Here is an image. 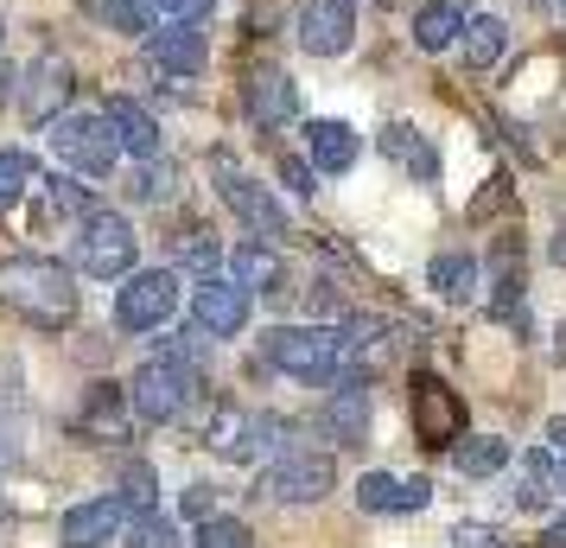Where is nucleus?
<instances>
[{
  "label": "nucleus",
  "mask_w": 566,
  "mask_h": 548,
  "mask_svg": "<svg viewBox=\"0 0 566 548\" xmlns=\"http://www.w3.org/2000/svg\"><path fill=\"white\" fill-rule=\"evenodd\" d=\"M242 108H249L255 128L274 134L300 115V83L286 77L281 64H249V77H242Z\"/></svg>",
  "instance_id": "11"
},
{
  "label": "nucleus",
  "mask_w": 566,
  "mask_h": 548,
  "mask_svg": "<svg viewBox=\"0 0 566 548\" xmlns=\"http://www.w3.org/2000/svg\"><path fill=\"white\" fill-rule=\"evenodd\" d=\"M172 249H179L185 268H210V261H217V242H210V230H185Z\"/></svg>",
  "instance_id": "36"
},
{
  "label": "nucleus",
  "mask_w": 566,
  "mask_h": 548,
  "mask_svg": "<svg viewBox=\"0 0 566 548\" xmlns=\"http://www.w3.org/2000/svg\"><path fill=\"white\" fill-rule=\"evenodd\" d=\"M541 7H554V0H541Z\"/></svg>",
  "instance_id": "44"
},
{
  "label": "nucleus",
  "mask_w": 566,
  "mask_h": 548,
  "mask_svg": "<svg viewBox=\"0 0 566 548\" xmlns=\"http://www.w3.org/2000/svg\"><path fill=\"white\" fill-rule=\"evenodd\" d=\"M172 185H179V173H172V166H166V159H140V179L128 185L134 198H140V205H147V198H172Z\"/></svg>",
  "instance_id": "33"
},
{
  "label": "nucleus",
  "mask_w": 566,
  "mask_h": 548,
  "mask_svg": "<svg viewBox=\"0 0 566 548\" xmlns=\"http://www.w3.org/2000/svg\"><path fill=\"white\" fill-rule=\"evenodd\" d=\"M45 141H52V154L64 159V166H77L83 179H108L115 173V159H122V141H115V122H108V108L96 115H57L52 128H45Z\"/></svg>",
  "instance_id": "2"
},
{
  "label": "nucleus",
  "mask_w": 566,
  "mask_h": 548,
  "mask_svg": "<svg viewBox=\"0 0 566 548\" xmlns=\"http://www.w3.org/2000/svg\"><path fill=\"white\" fill-rule=\"evenodd\" d=\"M357 504L369 517H401V510H427L433 504V485L427 478H388V472H363L357 478Z\"/></svg>",
  "instance_id": "15"
},
{
  "label": "nucleus",
  "mask_w": 566,
  "mask_h": 548,
  "mask_svg": "<svg viewBox=\"0 0 566 548\" xmlns=\"http://www.w3.org/2000/svg\"><path fill=\"white\" fill-rule=\"evenodd\" d=\"M134 517H140V510H134L128 497H90V504H71V510H64L57 542L64 548H108Z\"/></svg>",
  "instance_id": "12"
},
{
  "label": "nucleus",
  "mask_w": 566,
  "mask_h": 548,
  "mask_svg": "<svg viewBox=\"0 0 566 548\" xmlns=\"http://www.w3.org/2000/svg\"><path fill=\"white\" fill-rule=\"evenodd\" d=\"M452 548H503V536L490 529V523H452V536H446Z\"/></svg>",
  "instance_id": "37"
},
{
  "label": "nucleus",
  "mask_w": 566,
  "mask_h": 548,
  "mask_svg": "<svg viewBox=\"0 0 566 548\" xmlns=\"http://www.w3.org/2000/svg\"><path fill=\"white\" fill-rule=\"evenodd\" d=\"M27 192H32V159L13 154V147H0V217L20 205Z\"/></svg>",
  "instance_id": "31"
},
{
  "label": "nucleus",
  "mask_w": 566,
  "mask_h": 548,
  "mask_svg": "<svg viewBox=\"0 0 566 548\" xmlns=\"http://www.w3.org/2000/svg\"><path fill=\"white\" fill-rule=\"evenodd\" d=\"M464 64H471V71H490V64H496V58H503V45H510V39H503V20H490V13H478V20H464Z\"/></svg>",
  "instance_id": "30"
},
{
  "label": "nucleus",
  "mask_w": 566,
  "mask_h": 548,
  "mask_svg": "<svg viewBox=\"0 0 566 548\" xmlns=\"http://www.w3.org/2000/svg\"><path fill=\"white\" fill-rule=\"evenodd\" d=\"M382 154L395 159V166H408L420 185L439 173V154L427 147V141H420V128H408V122H388V128H382Z\"/></svg>",
  "instance_id": "24"
},
{
  "label": "nucleus",
  "mask_w": 566,
  "mask_h": 548,
  "mask_svg": "<svg viewBox=\"0 0 566 548\" xmlns=\"http://www.w3.org/2000/svg\"><path fill=\"white\" fill-rule=\"evenodd\" d=\"M325 427H332L337 441H363L369 434V383L350 376V383H337L332 402H325Z\"/></svg>",
  "instance_id": "21"
},
{
  "label": "nucleus",
  "mask_w": 566,
  "mask_h": 548,
  "mask_svg": "<svg viewBox=\"0 0 566 548\" xmlns=\"http://www.w3.org/2000/svg\"><path fill=\"white\" fill-rule=\"evenodd\" d=\"M230 281L235 288H249V293H281L286 288V261H281V249L274 242H242L230 256Z\"/></svg>",
  "instance_id": "17"
},
{
  "label": "nucleus",
  "mask_w": 566,
  "mask_h": 548,
  "mask_svg": "<svg viewBox=\"0 0 566 548\" xmlns=\"http://www.w3.org/2000/svg\"><path fill=\"white\" fill-rule=\"evenodd\" d=\"M108 122H115V141H122V154L134 159H159V122L147 115L140 103H108Z\"/></svg>",
  "instance_id": "23"
},
{
  "label": "nucleus",
  "mask_w": 566,
  "mask_h": 548,
  "mask_svg": "<svg viewBox=\"0 0 566 548\" xmlns=\"http://www.w3.org/2000/svg\"><path fill=\"white\" fill-rule=\"evenodd\" d=\"M172 313H179V275L172 268H140V275H128V288L115 293V319L128 332H159Z\"/></svg>",
  "instance_id": "8"
},
{
  "label": "nucleus",
  "mask_w": 566,
  "mask_h": 548,
  "mask_svg": "<svg viewBox=\"0 0 566 548\" xmlns=\"http://www.w3.org/2000/svg\"><path fill=\"white\" fill-rule=\"evenodd\" d=\"M261 351H268V364H281L300 383H325L344 370L337 364V332H325V325H274L261 339Z\"/></svg>",
  "instance_id": "5"
},
{
  "label": "nucleus",
  "mask_w": 566,
  "mask_h": 548,
  "mask_svg": "<svg viewBox=\"0 0 566 548\" xmlns=\"http://www.w3.org/2000/svg\"><path fill=\"white\" fill-rule=\"evenodd\" d=\"M71 90H77V83H71V64H64L57 52L39 58V64L27 71V83H20V108H27V122H57L64 103H71Z\"/></svg>",
  "instance_id": "14"
},
{
  "label": "nucleus",
  "mask_w": 566,
  "mask_h": 548,
  "mask_svg": "<svg viewBox=\"0 0 566 548\" xmlns=\"http://www.w3.org/2000/svg\"><path fill=\"white\" fill-rule=\"evenodd\" d=\"M154 466H140V459H128V466H122V497H128L134 510H140V517H147V510H154Z\"/></svg>",
  "instance_id": "35"
},
{
  "label": "nucleus",
  "mask_w": 566,
  "mask_h": 548,
  "mask_svg": "<svg viewBox=\"0 0 566 548\" xmlns=\"http://www.w3.org/2000/svg\"><path fill=\"white\" fill-rule=\"evenodd\" d=\"M210 504H217V492L210 485H191L185 492V517H210Z\"/></svg>",
  "instance_id": "41"
},
{
  "label": "nucleus",
  "mask_w": 566,
  "mask_h": 548,
  "mask_svg": "<svg viewBox=\"0 0 566 548\" xmlns=\"http://www.w3.org/2000/svg\"><path fill=\"white\" fill-rule=\"evenodd\" d=\"M249 325V288L235 281H198V300H191V339H235Z\"/></svg>",
  "instance_id": "13"
},
{
  "label": "nucleus",
  "mask_w": 566,
  "mask_h": 548,
  "mask_svg": "<svg viewBox=\"0 0 566 548\" xmlns=\"http://www.w3.org/2000/svg\"><path fill=\"white\" fill-rule=\"evenodd\" d=\"M0 307L27 313L32 325H71L77 319V281L52 256H7L0 261Z\"/></svg>",
  "instance_id": "1"
},
{
  "label": "nucleus",
  "mask_w": 566,
  "mask_h": 548,
  "mask_svg": "<svg viewBox=\"0 0 566 548\" xmlns=\"http://www.w3.org/2000/svg\"><path fill=\"white\" fill-rule=\"evenodd\" d=\"M198 548H255V536L235 517H198Z\"/></svg>",
  "instance_id": "32"
},
{
  "label": "nucleus",
  "mask_w": 566,
  "mask_h": 548,
  "mask_svg": "<svg viewBox=\"0 0 566 548\" xmlns=\"http://www.w3.org/2000/svg\"><path fill=\"white\" fill-rule=\"evenodd\" d=\"M541 542H547V548H566V510H560L554 523H547V536H541Z\"/></svg>",
  "instance_id": "42"
},
{
  "label": "nucleus",
  "mask_w": 566,
  "mask_h": 548,
  "mask_svg": "<svg viewBox=\"0 0 566 548\" xmlns=\"http://www.w3.org/2000/svg\"><path fill=\"white\" fill-rule=\"evenodd\" d=\"M274 421L268 415H249L242 402H210L205 409V446L217 459H230V466H255L261 453L274 446Z\"/></svg>",
  "instance_id": "3"
},
{
  "label": "nucleus",
  "mask_w": 566,
  "mask_h": 548,
  "mask_svg": "<svg viewBox=\"0 0 566 548\" xmlns=\"http://www.w3.org/2000/svg\"><path fill=\"white\" fill-rule=\"evenodd\" d=\"M427 281H433L439 300H452V307H464L471 293H478V261L464 256V249H446V256H433V268H427Z\"/></svg>",
  "instance_id": "26"
},
{
  "label": "nucleus",
  "mask_w": 566,
  "mask_h": 548,
  "mask_svg": "<svg viewBox=\"0 0 566 548\" xmlns=\"http://www.w3.org/2000/svg\"><path fill=\"white\" fill-rule=\"evenodd\" d=\"M281 179L293 185L300 198H312V192H318V185H312V166H300V159H281Z\"/></svg>",
  "instance_id": "40"
},
{
  "label": "nucleus",
  "mask_w": 566,
  "mask_h": 548,
  "mask_svg": "<svg viewBox=\"0 0 566 548\" xmlns=\"http://www.w3.org/2000/svg\"><path fill=\"white\" fill-rule=\"evenodd\" d=\"M306 154H312L318 173H350L357 154H363V141H357L350 122H306Z\"/></svg>",
  "instance_id": "19"
},
{
  "label": "nucleus",
  "mask_w": 566,
  "mask_h": 548,
  "mask_svg": "<svg viewBox=\"0 0 566 548\" xmlns=\"http://www.w3.org/2000/svg\"><path fill=\"white\" fill-rule=\"evenodd\" d=\"M77 268L96 275V281H115V275L134 268V224L122 210L96 205L90 217H77Z\"/></svg>",
  "instance_id": "4"
},
{
  "label": "nucleus",
  "mask_w": 566,
  "mask_h": 548,
  "mask_svg": "<svg viewBox=\"0 0 566 548\" xmlns=\"http://www.w3.org/2000/svg\"><path fill=\"white\" fill-rule=\"evenodd\" d=\"M464 20H471L464 7L433 0V7H420V13H413V45H420V52H452V45L464 39Z\"/></svg>",
  "instance_id": "22"
},
{
  "label": "nucleus",
  "mask_w": 566,
  "mask_h": 548,
  "mask_svg": "<svg viewBox=\"0 0 566 548\" xmlns=\"http://www.w3.org/2000/svg\"><path fill=\"white\" fill-rule=\"evenodd\" d=\"M90 210H96V198H90L83 185H71V179H45L39 185V230L57 224V217H90Z\"/></svg>",
  "instance_id": "28"
},
{
  "label": "nucleus",
  "mask_w": 566,
  "mask_h": 548,
  "mask_svg": "<svg viewBox=\"0 0 566 548\" xmlns=\"http://www.w3.org/2000/svg\"><path fill=\"white\" fill-rule=\"evenodd\" d=\"M147 7H154V13H166V20H205L217 0H147Z\"/></svg>",
  "instance_id": "38"
},
{
  "label": "nucleus",
  "mask_w": 566,
  "mask_h": 548,
  "mask_svg": "<svg viewBox=\"0 0 566 548\" xmlns=\"http://www.w3.org/2000/svg\"><path fill=\"white\" fill-rule=\"evenodd\" d=\"M83 20H96L103 32H122V39H140L147 32V7L140 0H77Z\"/></svg>",
  "instance_id": "29"
},
{
  "label": "nucleus",
  "mask_w": 566,
  "mask_h": 548,
  "mask_svg": "<svg viewBox=\"0 0 566 548\" xmlns=\"http://www.w3.org/2000/svg\"><path fill=\"white\" fill-rule=\"evenodd\" d=\"M293 39L312 58L350 52V39H357V0H306L300 20H293Z\"/></svg>",
  "instance_id": "10"
},
{
  "label": "nucleus",
  "mask_w": 566,
  "mask_h": 548,
  "mask_svg": "<svg viewBox=\"0 0 566 548\" xmlns=\"http://www.w3.org/2000/svg\"><path fill=\"white\" fill-rule=\"evenodd\" d=\"M541 453H547V459H554V466L566 472V415L547 421V434H541Z\"/></svg>",
  "instance_id": "39"
},
{
  "label": "nucleus",
  "mask_w": 566,
  "mask_h": 548,
  "mask_svg": "<svg viewBox=\"0 0 566 548\" xmlns=\"http://www.w3.org/2000/svg\"><path fill=\"white\" fill-rule=\"evenodd\" d=\"M128 548H179V529H172L166 517H154V510H147V517H134V523H128Z\"/></svg>",
  "instance_id": "34"
},
{
  "label": "nucleus",
  "mask_w": 566,
  "mask_h": 548,
  "mask_svg": "<svg viewBox=\"0 0 566 548\" xmlns=\"http://www.w3.org/2000/svg\"><path fill=\"white\" fill-rule=\"evenodd\" d=\"M408 421L413 434H420V446H452L464 434V402L452 395V383L446 376H433V370H413L408 383Z\"/></svg>",
  "instance_id": "6"
},
{
  "label": "nucleus",
  "mask_w": 566,
  "mask_h": 548,
  "mask_svg": "<svg viewBox=\"0 0 566 548\" xmlns=\"http://www.w3.org/2000/svg\"><path fill=\"white\" fill-rule=\"evenodd\" d=\"M0 103H13V71L0 64Z\"/></svg>",
  "instance_id": "43"
},
{
  "label": "nucleus",
  "mask_w": 566,
  "mask_h": 548,
  "mask_svg": "<svg viewBox=\"0 0 566 548\" xmlns=\"http://www.w3.org/2000/svg\"><path fill=\"white\" fill-rule=\"evenodd\" d=\"M332 485H337V466L325 453H281L261 472V497L268 504H318V497H332Z\"/></svg>",
  "instance_id": "9"
},
{
  "label": "nucleus",
  "mask_w": 566,
  "mask_h": 548,
  "mask_svg": "<svg viewBox=\"0 0 566 548\" xmlns=\"http://www.w3.org/2000/svg\"><path fill=\"white\" fill-rule=\"evenodd\" d=\"M560 485H566V472L554 466L547 453H535V459L522 466V478H515V504H522V510H547V504H554V492H560Z\"/></svg>",
  "instance_id": "27"
},
{
  "label": "nucleus",
  "mask_w": 566,
  "mask_h": 548,
  "mask_svg": "<svg viewBox=\"0 0 566 548\" xmlns=\"http://www.w3.org/2000/svg\"><path fill=\"white\" fill-rule=\"evenodd\" d=\"M452 466H459L464 478H490V472L510 466V441H503V434H459V441H452Z\"/></svg>",
  "instance_id": "25"
},
{
  "label": "nucleus",
  "mask_w": 566,
  "mask_h": 548,
  "mask_svg": "<svg viewBox=\"0 0 566 548\" xmlns=\"http://www.w3.org/2000/svg\"><path fill=\"white\" fill-rule=\"evenodd\" d=\"M147 58H154L159 71H172V77H198L205 71V32L191 27V20H166L159 32H147Z\"/></svg>",
  "instance_id": "16"
},
{
  "label": "nucleus",
  "mask_w": 566,
  "mask_h": 548,
  "mask_svg": "<svg viewBox=\"0 0 566 548\" xmlns=\"http://www.w3.org/2000/svg\"><path fill=\"white\" fill-rule=\"evenodd\" d=\"M210 173H217V192H223V205H230L235 217H242V224L261 236V242H281V236H286V210L268 198V185H255L230 154L210 159Z\"/></svg>",
  "instance_id": "7"
},
{
  "label": "nucleus",
  "mask_w": 566,
  "mask_h": 548,
  "mask_svg": "<svg viewBox=\"0 0 566 548\" xmlns=\"http://www.w3.org/2000/svg\"><path fill=\"white\" fill-rule=\"evenodd\" d=\"M382 344H388V325L382 319H369V313H350L344 325H337V364L344 370H369L376 358H382Z\"/></svg>",
  "instance_id": "20"
},
{
  "label": "nucleus",
  "mask_w": 566,
  "mask_h": 548,
  "mask_svg": "<svg viewBox=\"0 0 566 548\" xmlns=\"http://www.w3.org/2000/svg\"><path fill=\"white\" fill-rule=\"evenodd\" d=\"M83 427L96 434V441H128L134 427V395L122 383H96L90 402H83Z\"/></svg>",
  "instance_id": "18"
}]
</instances>
